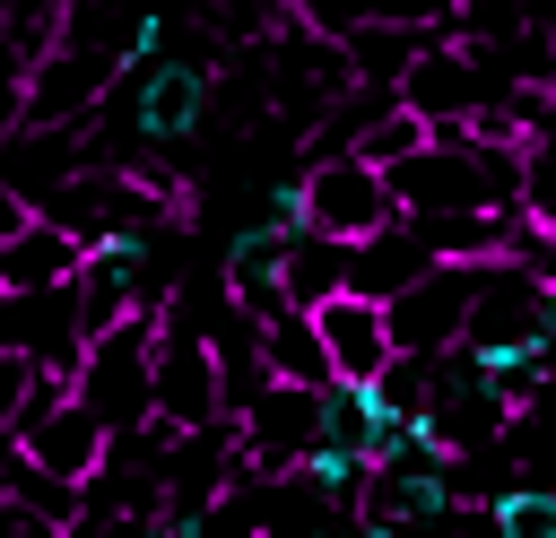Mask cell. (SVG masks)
Instances as JSON below:
<instances>
[{
    "label": "cell",
    "mask_w": 556,
    "mask_h": 538,
    "mask_svg": "<svg viewBox=\"0 0 556 538\" xmlns=\"http://www.w3.org/2000/svg\"><path fill=\"white\" fill-rule=\"evenodd\" d=\"M156 330H165V312H122V321H104V330L87 338V356H78V373H70V390H78L113 434H130V425L156 417Z\"/></svg>",
    "instance_id": "cell-1"
},
{
    "label": "cell",
    "mask_w": 556,
    "mask_h": 538,
    "mask_svg": "<svg viewBox=\"0 0 556 538\" xmlns=\"http://www.w3.org/2000/svg\"><path fill=\"white\" fill-rule=\"evenodd\" d=\"M295 217L321 226V234H339V243H365V234H382V226L408 217V208H400V191H391V174H382L374 156L321 148V156L295 165Z\"/></svg>",
    "instance_id": "cell-2"
},
{
    "label": "cell",
    "mask_w": 556,
    "mask_h": 538,
    "mask_svg": "<svg viewBox=\"0 0 556 538\" xmlns=\"http://www.w3.org/2000/svg\"><path fill=\"white\" fill-rule=\"evenodd\" d=\"M156 417L165 425H217L226 417V364L208 347V321L191 312V295H174L165 330H156Z\"/></svg>",
    "instance_id": "cell-3"
},
{
    "label": "cell",
    "mask_w": 556,
    "mask_h": 538,
    "mask_svg": "<svg viewBox=\"0 0 556 538\" xmlns=\"http://www.w3.org/2000/svg\"><path fill=\"white\" fill-rule=\"evenodd\" d=\"M547 338V278L530 260H478V295H469V330L460 347L478 356H513V347H539Z\"/></svg>",
    "instance_id": "cell-4"
},
{
    "label": "cell",
    "mask_w": 556,
    "mask_h": 538,
    "mask_svg": "<svg viewBox=\"0 0 556 538\" xmlns=\"http://www.w3.org/2000/svg\"><path fill=\"white\" fill-rule=\"evenodd\" d=\"M235 434H243V477H287V469H304L321 451V390L269 373L261 399L235 417Z\"/></svg>",
    "instance_id": "cell-5"
},
{
    "label": "cell",
    "mask_w": 556,
    "mask_h": 538,
    "mask_svg": "<svg viewBox=\"0 0 556 538\" xmlns=\"http://www.w3.org/2000/svg\"><path fill=\"white\" fill-rule=\"evenodd\" d=\"M504 87H513V78H495V69H486V52H469L460 35H426V52H417V61H408V78H400V95H408L434 130L478 121Z\"/></svg>",
    "instance_id": "cell-6"
},
{
    "label": "cell",
    "mask_w": 556,
    "mask_h": 538,
    "mask_svg": "<svg viewBox=\"0 0 556 538\" xmlns=\"http://www.w3.org/2000/svg\"><path fill=\"white\" fill-rule=\"evenodd\" d=\"M469 295H478V260H434L417 286H400V295L382 304V312H391V347H400V356H443V347H460Z\"/></svg>",
    "instance_id": "cell-7"
},
{
    "label": "cell",
    "mask_w": 556,
    "mask_h": 538,
    "mask_svg": "<svg viewBox=\"0 0 556 538\" xmlns=\"http://www.w3.org/2000/svg\"><path fill=\"white\" fill-rule=\"evenodd\" d=\"M0 338L26 347V356L52 364V373H78V356H87V338H96V330H87V295H78V278L0 295Z\"/></svg>",
    "instance_id": "cell-8"
},
{
    "label": "cell",
    "mask_w": 556,
    "mask_h": 538,
    "mask_svg": "<svg viewBox=\"0 0 556 538\" xmlns=\"http://www.w3.org/2000/svg\"><path fill=\"white\" fill-rule=\"evenodd\" d=\"M17 443H26V451L52 469V477H70V486H87V477L113 460V425H104V417H96L78 390H70V399H52V408H43V417H35Z\"/></svg>",
    "instance_id": "cell-9"
},
{
    "label": "cell",
    "mask_w": 556,
    "mask_h": 538,
    "mask_svg": "<svg viewBox=\"0 0 556 538\" xmlns=\"http://www.w3.org/2000/svg\"><path fill=\"white\" fill-rule=\"evenodd\" d=\"M313 321H321V347H330V364H339V382H374L400 347H391V312L374 304V295H330V304H313Z\"/></svg>",
    "instance_id": "cell-10"
},
{
    "label": "cell",
    "mask_w": 556,
    "mask_h": 538,
    "mask_svg": "<svg viewBox=\"0 0 556 538\" xmlns=\"http://www.w3.org/2000/svg\"><path fill=\"white\" fill-rule=\"evenodd\" d=\"M434 269V243L417 234V217H391L382 234H365L356 252H348V286L356 295H374V304H391L400 286H417Z\"/></svg>",
    "instance_id": "cell-11"
},
{
    "label": "cell",
    "mask_w": 556,
    "mask_h": 538,
    "mask_svg": "<svg viewBox=\"0 0 556 538\" xmlns=\"http://www.w3.org/2000/svg\"><path fill=\"white\" fill-rule=\"evenodd\" d=\"M87 269V243L61 226V217H26L9 243H0V295H17V286H61V278H78Z\"/></svg>",
    "instance_id": "cell-12"
},
{
    "label": "cell",
    "mask_w": 556,
    "mask_h": 538,
    "mask_svg": "<svg viewBox=\"0 0 556 538\" xmlns=\"http://www.w3.org/2000/svg\"><path fill=\"white\" fill-rule=\"evenodd\" d=\"M130 78H139V61H130ZM200 104H208V69H148L139 78V139H182V130H200Z\"/></svg>",
    "instance_id": "cell-13"
},
{
    "label": "cell",
    "mask_w": 556,
    "mask_h": 538,
    "mask_svg": "<svg viewBox=\"0 0 556 538\" xmlns=\"http://www.w3.org/2000/svg\"><path fill=\"white\" fill-rule=\"evenodd\" d=\"M261 356H269L278 382H313V390L339 382V364H330V347H321V321H313L304 304H287V312L261 321Z\"/></svg>",
    "instance_id": "cell-14"
},
{
    "label": "cell",
    "mask_w": 556,
    "mask_h": 538,
    "mask_svg": "<svg viewBox=\"0 0 556 538\" xmlns=\"http://www.w3.org/2000/svg\"><path fill=\"white\" fill-rule=\"evenodd\" d=\"M348 252L356 243H339V234H321V226H287V295L313 312V304H330V295H348Z\"/></svg>",
    "instance_id": "cell-15"
},
{
    "label": "cell",
    "mask_w": 556,
    "mask_h": 538,
    "mask_svg": "<svg viewBox=\"0 0 556 538\" xmlns=\"http://www.w3.org/2000/svg\"><path fill=\"white\" fill-rule=\"evenodd\" d=\"M513 217L521 208H434V217H417V234L434 243V260H504Z\"/></svg>",
    "instance_id": "cell-16"
},
{
    "label": "cell",
    "mask_w": 556,
    "mask_h": 538,
    "mask_svg": "<svg viewBox=\"0 0 556 538\" xmlns=\"http://www.w3.org/2000/svg\"><path fill=\"white\" fill-rule=\"evenodd\" d=\"M426 35H434V26H391V17H365V26H356V35H339V43H348V69H356L365 87H400V78H408V61L426 52Z\"/></svg>",
    "instance_id": "cell-17"
},
{
    "label": "cell",
    "mask_w": 556,
    "mask_h": 538,
    "mask_svg": "<svg viewBox=\"0 0 556 538\" xmlns=\"http://www.w3.org/2000/svg\"><path fill=\"white\" fill-rule=\"evenodd\" d=\"M521 217L556 234V104H547V113L530 121V139H521Z\"/></svg>",
    "instance_id": "cell-18"
},
{
    "label": "cell",
    "mask_w": 556,
    "mask_h": 538,
    "mask_svg": "<svg viewBox=\"0 0 556 538\" xmlns=\"http://www.w3.org/2000/svg\"><path fill=\"white\" fill-rule=\"evenodd\" d=\"M374 399H382V417L426 425V408H434V356H391V364L374 373Z\"/></svg>",
    "instance_id": "cell-19"
},
{
    "label": "cell",
    "mask_w": 556,
    "mask_h": 538,
    "mask_svg": "<svg viewBox=\"0 0 556 538\" xmlns=\"http://www.w3.org/2000/svg\"><path fill=\"white\" fill-rule=\"evenodd\" d=\"M191 529H200V538H269V503H261V486H252V477H235V486H226Z\"/></svg>",
    "instance_id": "cell-20"
},
{
    "label": "cell",
    "mask_w": 556,
    "mask_h": 538,
    "mask_svg": "<svg viewBox=\"0 0 556 538\" xmlns=\"http://www.w3.org/2000/svg\"><path fill=\"white\" fill-rule=\"evenodd\" d=\"M495 529L504 538H556V486H513L495 503Z\"/></svg>",
    "instance_id": "cell-21"
},
{
    "label": "cell",
    "mask_w": 556,
    "mask_h": 538,
    "mask_svg": "<svg viewBox=\"0 0 556 538\" xmlns=\"http://www.w3.org/2000/svg\"><path fill=\"white\" fill-rule=\"evenodd\" d=\"M35 373H43V364H35L26 347H9V338H0V443L26 425V390H35Z\"/></svg>",
    "instance_id": "cell-22"
},
{
    "label": "cell",
    "mask_w": 556,
    "mask_h": 538,
    "mask_svg": "<svg viewBox=\"0 0 556 538\" xmlns=\"http://www.w3.org/2000/svg\"><path fill=\"white\" fill-rule=\"evenodd\" d=\"M287 17H304L313 35H356L374 17V0H287Z\"/></svg>",
    "instance_id": "cell-23"
},
{
    "label": "cell",
    "mask_w": 556,
    "mask_h": 538,
    "mask_svg": "<svg viewBox=\"0 0 556 538\" xmlns=\"http://www.w3.org/2000/svg\"><path fill=\"white\" fill-rule=\"evenodd\" d=\"M374 17H391V26H434V35H460V0H374Z\"/></svg>",
    "instance_id": "cell-24"
},
{
    "label": "cell",
    "mask_w": 556,
    "mask_h": 538,
    "mask_svg": "<svg viewBox=\"0 0 556 538\" xmlns=\"http://www.w3.org/2000/svg\"><path fill=\"white\" fill-rule=\"evenodd\" d=\"M0 538H70L52 512H35V503H17V495H0Z\"/></svg>",
    "instance_id": "cell-25"
},
{
    "label": "cell",
    "mask_w": 556,
    "mask_h": 538,
    "mask_svg": "<svg viewBox=\"0 0 556 538\" xmlns=\"http://www.w3.org/2000/svg\"><path fill=\"white\" fill-rule=\"evenodd\" d=\"M26 217H35V200H26V191H17L9 174H0V243H9V234H17Z\"/></svg>",
    "instance_id": "cell-26"
},
{
    "label": "cell",
    "mask_w": 556,
    "mask_h": 538,
    "mask_svg": "<svg viewBox=\"0 0 556 538\" xmlns=\"http://www.w3.org/2000/svg\"><path fill=\"white\" fill-rule=\"evenodd\" d=\"M0 78H26V69H9V26H0Z\"/></svg>",
    "instance_id": "cell-27"
},
{
    "label": "cell",
    "mask_w": 556,
    "mask_h": 538,
    "mask_svg": "<svg viewBox=\"0 0 556 538\" xmlns=\"http://www.w3.org/2000/svg\"><path fill=\"white\" fill-rule=\"evenodd\" d=\"M269 538H295V529H269Z\"/></svg>",
    "instance_id": "cell-28"
}]
</instances>
